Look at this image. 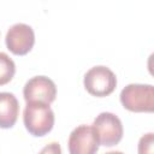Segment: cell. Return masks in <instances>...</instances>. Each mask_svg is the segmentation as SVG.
Returning <instances> with one entry per match:
<instances>
[{
  "mask_svg": "<svg viewBox=\"0 0 154 154\" xmlns=\"http://www.w3.org/2000/svg\"><path fill=\"white\" fill-rule=\"evenodd\" d=\"M153 143H154V134L148 132L143 135L138 141V154H153Z\"/></svg>",
  "mask_w": 154,
  "mask_h": 154,
  "instance_id": "obj_10",
  "label": "cell"
},
{
  "mask_svg": "<svg viewBox=\"0 0 154 154\" xmlns=\"http://www.w3.org/2000/svg\"><path fill=\"white\" fill-rule=\"evenodd\" d=\"M38 154H61V147L58 142H51L45 146Z\"/></svg>",
  "mask_w": 154,
  "mask_h": 154,
  "instance_id": "obj_11",
  "label": "cell"
},
{
  "mask_svg": "<svg viewBox=\"0 0 154 154\" xmlns=\"http://www.w3.org/2000/svg\"><path fill=\"white\" fill-rule=\"evenodd\" d=\"M67 146L70 154H96L99 141L91 125L82 124L71 131Z\"/></svg>",
  "mask_w": 154,
  "mask_h": 154,
  "instance_id": "obj_7",
  "label": "cell"
},
{
  "mask_svg": "<svg viewBox=\"0 0 154 154\" xmlns=\"http://www.w3.org/2000/svg\"><path fill=\"white\" fill-rule=\"evenodd\" d=\"M25 129L35 137H42L54 126V112L49 105L42 102H26L23 112Z\"/></svg>",
  "mask_w": 154,
  "mask_h": 154,
  "instance_id": "obj_1",
  "label": "cell"
},
{
  "mask_svg": "<svg viewBox=\"0 0 154 154\" xmlns=\"http://www.w3.org/2000/svg\"><path fill=\"white\" fill-rule=\"evenodd\" d=\"M99 144L105 147H113L118 144L124 134L122 120L111 112H102L93 122L91 125Z\"/></svg>",
  "mask_w": 154,
  "mask_h": 154,
  "instance_id": "obj_3",
  "label": "cell"
},
{
  "mask_svg": "<svg viewBox=\"0 0 154 154\" xmlns=\"http://www.w3.org/2000/svg\"><path fill=\"white\" fill-rule=\"evenodd\" d=\"M105 154H124V153L118 152V150H113V152H108V153H105Z\"/></svg>",
  "mask_w": 154,
  "mask_h": 154,
  "instance_id": "obj_12",
  "label": "cell"
},
{
  "mask_svg": "<svg viewBox=\"0 0 154 154\" xmlns=\"http://www.w3.org/2000/svg\"><path fill=\"white\" fill-rule=\"evenodd\" d=\"M16 73V64L8 54L0 52V85L7 84Z\"/></svg>",
  "mask_w": 154,
  "mask_h": 154,
  "instance_id": "obj_9",
  "label": "cell"
},
{
  "mask_svg": "<svg viewBox=\"0 0 154 154\" xmlns=\"http://www.w3.org/2000/svg\"><path fill=\"white\" fill-rule=\"evenodd\" d=\"M23 96L26 102H42L51 105L57 96L55 83L46 76H35L25 83Z\"/></svg>",
  "mask_w": 154,
  "mask_h": 154,
  "instance_id": "obj_5",
  "label": "cell"
},
{
  "mask_svg": "<svg viewBox=\"0 0 154 154\" xmlns=\"http://www.w3.org/2000/svg\"><path fill=\"white\" fill-rule=\"evenodd\" d=\"M19 114V102L12 93H0V128H12Z\"/></svg>",
  "mask_w": 154,
  "mask_h": 154,
  "instance_id": "obj_8",
  "label": "cell"
},
{
  "mask_svg": "<svg viewBox=\"0 0 154 154\" xmlns=\"http://www.w3.org/2000/svg\"><path fill=\"white\" fill-rule=\"evenodd\" d=\"M83 83L85 90L90 95L103 97L114 91L117 87V77L107 66L97 65L87 71Z\"/></svg>",
  "mask_w": 154,
  "mask_h": 154,
  "instance_id": "obj_4",
  "label": "cell"
},
{
  "mask_svg": "<svg viewBox=\"0 0 154 154\" xmlns=\"http://www.w3.org/2000/svg\"><path fill=\"white\" fill-rule=\"evenodd\" d=\"M124 108L136 113H152L154 111V87L152 84L131 83L120 93Z\"/></svg>",
  "mask_w": 154,
  "mask_h": 154,
  "instance_id": "obj_2",
  "label": "cell"
},
{
  "mask_svg": "<svg viewBox=\"0 0 154 154\" xmlns=\"http://www.w3.org/2000/svg\"><path fill=\"white\" fill-rule=\"evenodd\" d=\"M7 49L16 55L28 54L35 43V34L30 25L17 23L12 25L5 37Z\"/></svg>",
  "mask_w": 154,
  "mask_h": 154,
  "instance_id": "obj_6",
  "label": "cell"
}]
</instances>
